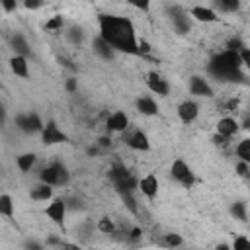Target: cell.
Instances as JSON below:
<instances>
[{
  "mask_svg": "<svg viewBox=\"0 0 250 250\" xmlns=\"http://www.w3.org/2000/svg\"><path fill=\"white\" fill-rule=\"evenodd\" d=\"M98 23H100V37L113 51L127 53V55H139L137 31H135V25L129 18L102 14L98 18Z\"/></svg>",
  "mask_w": 250,
  "mask_h": 250,
  "instance_id": "1",
  "label": "cell"
},
{
  "mask_svg": "<svg viewBox=\"0 0 250 250\" xmlns=\"http://www.w3.org/2000/svg\"><path fill=\"white\" fill-rule=\"evenodd\" d=\"M240 68H242V62L238 53L229 49L215 55L209 62V72L223 82H244V72Z\"/></svg>",
  "mask_w": 250,
  "mask_h": 250,
  "instance_id": "2",
  "label": "cell"
},
{
  "mask_svg": "<svg viewBox=\"0 0 250 250\" xmlns=\"http://www.w3.org/2000/svg\"><path fill=\"white\" fill-rule=\"evenodd\" d=\"M39 180H41V184H47L51 188L53 186H66L68 180H70V174H68V170H66L64 164L53 162V164H49V166H45L41 170Z\"/></svg>",
  "mask_w": 250,
  "mask_h": 250,
  "instance_id": "3",
  "label": "cell"
},
{
  "mask_svg": "<svg viewBox=\"0 0 250 250\" xmlns=\"http://www.w3.org/2000/svg\"><path fill=\"white\" fill-rule=\"evenodd\" d=\"M170 176H172L176 182H180L184 188H191V186L195 184V176H193L191 168H189L188 162H184L182 158H176V160L172 162Z\"/></svg>",
  "mask_w": 250,
  "mask_h": 250,
  "instance_id": "4",
  "label": "cell"
},
{
  "mask_svg": "<svg viewBox=\"0 0 250 250\" xmlns=\"http://www.w3.org/2000/svg\"><path fill=\"white\" fill-rule=\"evenodd\" d=\"M41 141L43 145H59V143H66L68 141V135L64 131L59 129V125L51 119L43 125V131H41Z\"/></svg>",
  "mask_w": 250,
  "mask_h": 250,
  "instance_id": "5",
  "label": "cell"
},
{
  "mask_svg": "<svg viewBox=\"0 0 250 250\" xmlns=\"http://www.w3.org/2000/svg\"><path fill=\"white\" fill-rule=\"evenodd\" d=\"M45 215H47L55 225L62 227V225H64V217H66V203H64V199H61V197L53 199V201L45 207Z\"/></svg>",
  "mask_w": 250,
  "mask_h": 250,
  "instance_id": "6",
  "label": "cell"
},
{
  "mask_svg": "<svg viewBox=\"0 0 250 250\" xmlns=\"http://www.w3.org/2000/svg\"><path fill=\"white\" fill-rule=\"evenodd\" d=\"M123 141H125V143H127V146H129V148H133V150H141V152L150 150V141H148L146 133H145V131H141V129L131 131L129 135H125V139H123Z\"/></svg>",
  "mask_w": 250,
  "mask_h": 250,
  "instance_id": "7",
  "label": "cell"
},
{
  "mask_svg": "<svg viewBox=\"0 0 250 250\" xmlns=\"http://www.w3.org/2000/svg\"><path fill=\"white\" fill-rule=\"evenodd\" d=\"M189 94H193L195 98H213V88L203 76L195 74L189 78Z\"/></svg>",
  "mask_w": 250,
  "mask_h": 250,
  "instance_id": "8",
  "label": "cell"
},
{
  "mask_svg": "<svg viewBox=\"0 0 250 250\" xmlns=\"http://www.w3.org/2000/svg\"><path fill=\"white\" fill-rule=\"evenodd\" d=\"M199 115V105L197 102L193 100H184L180 105H178V117L182 123H191L195 121V117Z\"/></svg>",
  "mask_w": 250,
  "mask_h": 250,
  "instance_id": "9",
  "label": "cell"
},
{
  "mask_svg": "<svg viewBox=\"0 0 250 250\" xmlns=\"http://www.w3.org/2000/svg\"><path fill=\"white\" fill-rule=\"evenodd\" d=\"M146 86H148L150 92H154V94H158V96H168V92H170V84H168L158 72H148V76H146Z\"/></svg>",
  "mask_w": 250,
  "mask_h": 250,
  "instance_id": "10",
  "label": "cell"
},
{
  "mask_svg": "<svg viewBox=\"0 0 250 250\" xmlns=\"http://www.w3.org/2000/svg\"><path fill=\"white\" fill-rule=\"evenodd\" d=\"M105 127H107L109 133H111V131L123 133V131H127V127H129V117H127L123 111H113V113L107 117Z\"/></svg>",
  "mask_w": 250,
  "mask_h": 250,
  "instance_id": "11",
  "label": "cell"
},
{
  "mask_svg": "<svg viewBox=\"0 0 250 250\" xmlns=\"http://www.w3.org/2000/svg\"><path fill=\"white\" fill-rule=\"evenodd\" d=\"M137 188L141 189V193H143L146 199H154L156 193H158V180H156L154 174H146L145 178L139 180V186H137Z\"/></svg>",
  "mask_w": 250,
  "mask_h": 250,
  "instance_id": "12",
  "label": "cell"
},
{
  "mask_svg": "<svg viewBox=\"0 0 250 250\" xmlns=\"http://www.w3.org/2000/svg\"><path fill=\"white\" fill-rule=\"evenodd\" d=\"M189 16L195 18L197 21H205V23H213V21H219V16L213 8H207V6H191L189 8Z\"/></svg>",
  "mask_w": 250,
  "mask_h": 250,
  "instance_id": "13",
  "label": "cell"
},
{
  "mask_svg": "<svg viewBox=\"0 0 250 250\" xmlns=\"http://www.w3.org/2000/svg\"><path fill=\"white\" fill-rule=\"evenodd\" d=\"M170 18H172V23H174V27H176L178 33L189 31V16H188L182 8L174 6V8L170 10Z\"/></svg>",
  "mask_w": 250,
  "mask_h": 250,
  "instance_id": "14",
  "label": "cell"
},
{
  "mask_svg": "<svg viewBox=\"0 0 250 250\" xmlns=\"http://www.w3.org/2000/svg\"><path fill=\"white\" fill-rule=\"evenodd\" d=\"M238 121L234 117H221L219 123H217V135L225 137V139H230L238 133Z\"/></svg>",
  "mask_w": 250,
  "mask_h": 250,
  "instance_id": "15",
  "label": "cell"
},
{
  "mask_svg": "<svg viewBox=\"0 0 250 250\" xmlns=\"http://www.w3.org/2000/svg\"><path fill=\"white\" fill-rule=\"evenodd\" d=\"M135 107H137V111L143 113V115H156V113H158V105H156V102H154L150 96L139 98V100L135 102Z\"/></svg>",
  "mask_w": 250,
  "mask_h": 250,
  "instance_id": "16",
  "label": "cell"
},
{
  "mask_svg": "<svg viewBox=\"0 0 250 250\" xmlns=\"http://www.w3.org/2000/svg\"><path fill=\"white\" fill-rule=\"evenodd\" d=\"M10 68H12V72H14L16 76H20V78H27V74H29L27 59H25V57H20V55H14V57L10 59Z\"/></svg>",
  "mask_w": 250,
  "mask_h": 250,
  "instance_id": "17",
  "label": "cell"
},
{
  "mask_svg": "<svg viewBox=\"0 0 250 250\" xmlns=\"http://www.w3.org/2000/svg\"><path fill=\"white\" fill-rule=\"evenodd\" d=\"M129 176H131V172H129L123 164H119V162H117V164H113V166L109 168V172H107V178L111 180V184H113V186L121 184V182H123V180H127Z\"/></svg>",
  "mask_w": 250,
  "mask_h": 250,
  "instance_id": "18",
  "label": "cell"
},
{
  "mask_svg": "<svg viewBox=\"0 0 250 250\" xmlns=\"http://www.w3.org/2000/svg\"><path fill=\"white\" fill-rule=\"evenodd\" d=\"M92 47H94V51H96L102 59H105V61H109V59H113V57H115V51H113V49H111V47H109V45H107L100 35L92 41Z\"/></svg>",
  "mask_w": 250,
  "mask_h": 250,
  "instance_id": "19",
  "label": "cell"
},
{
  "mask_svg": "<svg viewBox=\"0 0 250 250\" xmlns=\"http://www.w3.org/2000/svg\"><path fill=\"white\" fill-rule=\"evenodd\" d=\"M29 197L33 201H47L53 197V188L47 186V184H37L31 191H29Z\"/></svg>",
  "mask_w": 250,
  "mask_h": 250,
  "instance_id": "20",
  "label": "cell"
},
{
  "mask_svg": "<svg viewBox=\"0 0 250 250\" xmlns=\"http://www.w3.org/2000/svg\"><path fill=\"white\" fill-rule=\"evenodd\" d=\"M12 47H14V51H16V55H20V57H29L31 55V49H29V45H27V41H25V37L23 35H20V33H16L14 37H12Z\"/></svg>",
  "mask_w": 250,
  "mask_h": 250,
  "instance_id": "21",
  "label": "cell"
},
{
  "mask_svg": "<svg viewBox=\"0 0 250 250\" xmlns=\"http://www.w3.org/2000/svg\"><path fill=\"white\" fill-rule=\"evenodd\" d=\"M35 160H37V156H35L33 152H23V154H20V156L16 158V166H18L21 172H29V170L33 168Z\"/></svg>",
  "mask_w": 250,
  "mask_h": 250,
  "instance_id": "22",
  "label": "cell"
},
{
  "mask_svg": "<svg viewBox=\"0 0 250 250\" xmlns=\"http://www.w3.org/2000/svg\"><path fill=\"white\" fill-rule=\"evenodd\" d=\"M25 119H27V133H41L43 131V121H41V117H39V113H35V111H29V113H25Z\"/></svg>",
  "mask_w": 250,
  "mask_h": 250,
  "instance_id": "23",
  "label": "cell"
},
{
  "mask_svg": "<svg viewBox=\"0 0 250 250\" xmlns=\"http://www.w3.org/2000/svg\"><path fill=\"white\" fill-rule=\"evenodd\" d=\"M0 215H4L8 219L14 217V199L8 193H2L0 195Z\"/></svg>",
  "mask_w": 250,
  "mask_h": 250,
  "instance_id": "24",
  "label": "cell"
},
{
  "mask_svg": "<svg viewBox=\"0 0 250 250\" xmlns=\"http://www.w3.org/2000/svg\"><path fill=\"white\" fill-rule=\"evenodd\" d=\"M236 156H238L242 162H248V164H250V139H242V141L236 145Z\"/></svg>",
  "mask_w": 250,
  "mask_h": 250,
  "instance_id": "25",
  "label": "cell"
},
{
  "mask_svg": "<svg viewBox=\"0 0 250 250\" xmlns=\"http://www.w3.org/2000/svg\"><path fill=\"white\" fill-rule=\"evenodd\" d=\"M119 197H121L123 205L129 209V213H133V215H137V213H139L137 201H135V197H133V193H131V191H119Z\"/></svg>",
  "mask_w": 250,
  "mask_h": 250,
  "instance_id": "26",
  "label": "cell"
},
{
  "mask_svg": "<svg viewBox=\"0 0 250 250\" xmlns=\"http://www.w3.org/2000/svg\"><path fill=\"white\" fill-rule=\"evenodd\" d=\"M182 244H184V238L180 234H176V232H168L162 238V246H166V248H178Z\"/></svg>",
  "mask_w": 250,
  "mask_h": 250,
  "instance_id": "27",
  "label": "cell"
},
{
  "mask_svg": "<svg viewBox=\"0 0 250 250\" xmlns=\"http://www.w3.org/2000/svg\"><path fill=\"white\" fill-rule=\"evenodd\" d=\"M66 37H68V41H72L74 45H80V43L84 41V29H82L80 25H72V27L66 31Z\"/></svg>",
  "mask_w": 250,
  "mask_h": 250,
  "instance_id": "28",
  "label": "cell"
},
{
  "mask_svg": "<svg viewBox=\"0 0 250 250\" xmlns=\"http://www.w3.org/2000/svg\"><path fill=\"white\" fill-rule=\"evenodd\" d=\"M230 213L234 215V219L246 221V203H244V201H234V203L230 205Z\"/></svg>",
  "mask_w": 250,
  "mask_h": 250,
  "instance_id": "29",
  "label": "cell"
},
{
  "mask_svg": "<svg viewBox=\"0 0 250 250\" xmlns=\"http://www.w3.org/2000/svg\"><path fill=\"white\" fill-rule=\"evenodd\" d=\"M98 230L104 232V234H113L115 232V223L109 219V217H102L98 221Z\"/></svg>",
  "mask_w": 250,
  "mask_h": 250,
  "instance_id": "30",
  "label": "cell"
},
{
  "mask_svg": "<svg viewBox=\"0 0 250 250\" xmlns=\"http://www.w3.org/2000/svg\"><path fill=\"white\" fill-rule=\"evenodd\" d=\"M215 6H217L221 12H234V10H238L240 2H236V0H217Z\"/></svg>",
  "mask_w": 250,
  "mask_h": 250,
  "instance_id": "31",
  "label": "cell"
},
{
  "mask_svg": "<svg viewBox=\"0 0 250 250\" xmlns=\"http://www.w3.org/2000/svg\"><path fill=\"white\" fill-rule=\"evenodd\" d=\"M62 25H64L62 16H53V18L45 23V29H47V31H59V29H62Z\"/></svg>",
  "mask_w": 250,
  "mask_h": 250,
  "instance_id": "32",
  "label": "cell"
},
{
  "mask_svg": "<svg viewBox=\"0 0 250 250\" xmlns=\"http://www.w3.org/2000/svg\"><path fill=\"white\" fill-rule=\"evenodd\" d=\"M230 250H250V240L244 234H238L230 246Z\"/></svg>",
  "mask_w": 250,
  "mask_h": 250,
  "instance_id": "33",
  "label": "cell"
},
{
  "mask_svg": "<svg viewBox=\"0 0 250 250\" xmlns=\"http://www.w3.org/2000/svg\"><path fill=\"white\" fill-rule=\"evenodd\" d=\"M246 45H244V41L240 39V37H230L229 39V43H227V49L229 51H234V53H238L240 49H244Z\"/></svg>",
  "mask_w": 250,
  "mask_h": 250,
  "instance_id": "34",
  "label": "cell"
},
{
  "mask_svg": "<svg viewBox=\"0 0 250 250\" xmlns=\"http://www.w3.org/2000/svg\"><path fill=\"white\" fill-rule=\"evenodd\" d=\"M236 174L242 176V178H248V174H250V164L238 160V162H236Z\"/></svg>",
  "mask_w": 250,
  "mask_h": 250,
  "instance_id": "35",
  "label": "cell"
},
{
  "mask_svg": "<svg viewBox=\"0 0 250 250\" xmlns=\"http://www.w3.org/2000/svg\"><path fill=\"white\" fill-rule=\"evenodd\" d=\"M238 57H240L242 66H250V49H248V47L240 49V51H238Z\"/></svg>",
  "mask_w": 250,
  "mask_h": 250,
  "instance_id": "36",
  "label": "cell"
},
{
  "mask_svg": "<svg viewBox=\"0 0 250 250\" xmlns=\"http://www.w3.org/2000/svg\"><path fill=\"white\" fill-rule=\"evenodd\" d=\"M16 125H18V129H21L23 133H27V119H25V113H18V115H16Z\"/></svg>",
  "mask_w": 250,
  "mask_h": 250,
  "instance_id": "37",
  "label": "cell"
},
{
  "mask_svg": "<svg viewBox=\"0 0 250 250\" xmlns=\"http://www.w3.org/2000/svg\"><path fill=\"white\" fill-rule=\"evenodd\" d=\"M141 236H143V230L139 229V227H133V229H129V232H127V240H141Z\"/></svg>",
  "mask_w": 250,
  "mask_h": 250,
  "instance_id": "38",
  "label": "cell"
},
{
  "mask_svg": "<svg viewBox=\"0 0 250 250\" xmlns=\"http://www.w3.org/2000/svg\"><path fill=\"white\" fill-rule=\"evenodd\" d=\"M64 88H66L68 94H74V92L78 90V82H76V78H68L66 84H64Z\"/></svg>",
  "mask_w": 250,
  "mask_h": 250,
  "instance_id": "39",
  "label": "cell"
},
{
  "mask_svg": "<svg viewBox=\"0 0 250 250\" xmlns=\"http://www.w3.org/2000/svg\"><path fill=\"white\" fill-rule=\"evenodd\" d=\"M57 248L59 250H82L78 244H72V242H66V240H61V244Z\"/></svg>",
  "mask_w": 250,
  "mask_h": 250,
  "instance_id": "40",
  "label": "cell"
},
{
  "mask_svg": "<svg viewBox=\"0 0 250 250\" xmlns=\"http://www.w3.org/2000/svg\"><path fill=\"white\" fill-rule=\"evenodd\" d=\"M23 6H25L27 10H37V8H41V6H43V2H39V0H25V2H23Z\"/></svg>",
  "mask_w": 250,
  "mask_h": 250,
  "instance_id": "41",
  "label": "cell"
},
{
  "mask_svg": "<svg viewBox=\"0 0 250 250\" xmlns=\"http://www.w3.org/2000/svg\"><path fill=\"white\" fill-rule=\"evenodd\" d=\"M0 8H4L6 12H12V10L18 8V4L16 2H10V0H0Z\"/></svg>",
  "mask_w": 250,
  "mask_h": 250,
  "instance_id": "42",
  "label": "cell"
},
{
  "mask_svg": "<svg viewBox=\"0 0 250 250\" xmlns=\"http://www.w3.org/2000/svg\"><path fill=\"white\" fill-rule=\"evenodd\" d=\"M148 53H150V45L145 39H141L139 41V55H148Z\"/></svg>",
  "mask_w": 250,
  "mask_h": 250,
  "instance_id": "43",
  "label": "cell"
},
{
  "mask_svg": "<svg viewBox=\"0 0 250 250\" xmlns=\"http://www.w3.org/2000/svg\"><path fill=\"white\" fill-rule=\"evenodd\" d=\"M213 143H215L217 146H225V145H229V139H225V137H221V135H213Z\"/></svg>",
  "mask_w": 250,
  "mask_h": 250,
  "instance_id": "44",
  "label": "cell"
},
{
  "mask_svg": "<svg viewBox=\"0 0 250 250\" xmlns=\"http://www.w3.org/2000/svg\"><path fill=\"white\" fill-rule=\"evenodd\" d=\"M109 145H111V139H109V137H100V139H98V146L105 148V146H109Z\"/></svg>",
  "mask_w": 250,
  "mask_h": 250,
  "instance_id": "45",
  "label": "cell"
},
{
  "mask_svg": "<svg viewBox=\"0 0 250 250\" xmlns=\"http://www.w3.org/2000/svg\"><path fill=\"white\" fill-rule=\"evenodd\" d=\"M25 250H43V246H41L39 242L31 240V242H27V244H25Z\"/></svg>",
  "mask_w": 250,
  "mask_h": 250,
  "instance_id": "46",
  "label": "cell"
},
{
  "mask_svg": "<svg viewBox=\"0 0 250 250\" xmlns=\"http://www.w3.org/2000/svg\"><path fill=\"white\" fill-rule=\"evenodd\" d=\"M6 123V107H4V104L0 102V127Z\"/></svg>",
  "mask_w": 250,
  "mask_h": 250,
  "instance_id": "47",
  "label": "cell"
},
{
  "mask_svg": "<svg viewBox=\"0 0 250 250\" xmlns=\"http://www.w3.org/2000/svg\"><path fill=\"white\" fill-rule=\"evenodd\" d=\"M131 6H135L139 10H148V2H131Z\"/></svg>",
  "mask_w": 250,
  "mask_h": 250,
  "instance_id": "48",
  "label": "cell"
},
{
  "mask_svg": "<svg viewBox=\"0 0 250 250\" xmlns=\"http://www.w3.org/2000/svg\"><path fill=\"white\" fill-rule=\"evenodd\" d=\"M215 250H230V246H229V244H219Z\"/></svg>",
  "mask_w": 250,
  "mask_h": 250,
  "instance_id": "49",
  "label": "cell"
}]
</instances>
